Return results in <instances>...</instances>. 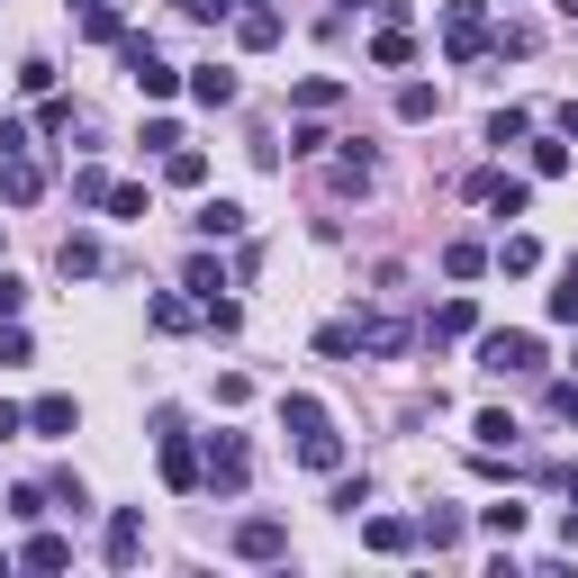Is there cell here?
I'll use <instances>...</instances> for the list:
<instances>
[{"instance_id": "obj_19", "label": "cell", "mask_w": 578, "mask_h": 578, "mask_svg": "<svg viewBox=\"0 0 578 578\" xmlns=\"http://www.w3.org/2000/svg\"><path fill=\"white\" fill-rule=\"evenodd\" d=\"M335 100H343V82H335V72H308V82L289 91V109H308V118H326Z\"/></svg>"}, {"instance_id": "obj_15", "label": "cell", "mask_w": 578, "mask_h": 578, "mask_svg": "<svg viewBox=\"0 0 578 578\" xmlns=\"http://www.w3.org/2000/svg\"><path fill=\"white\" fill-rule=\"evenodd\" d=\"M72 425H82V407H72V398H37V407H28V434H46V444H63Z\"/></svg>"}, {"instance_id": "obj_10", "label": "cell", "mask_w": 578, "mask_h": 578, "mask_svg": "<svg viewBox=\"0 0 578 578\" xmlns=\"http://www.w3.org/2000/svg\"><path fill=\"white\" fill-rule=\"evenodd\" d=\"M155 444H163V488H199V444L190 434L172 425V434H155Z\"/></svg>"}, {"instance_id": "obj_2", "label": "cell", "mask_w": 578, "mask_h": 578, "mask_svg": "<svg viewBox=\"0 0 578 578\" xmlns=\"http://www.w3.org/2000/svg\"><path fill=\"white\" fill-rule=\"evenodd\" d=\"M488 46H497L488 0H444V54H452V63H479Z\"/></svg>"}, {"instance_id": "obj_48", "label": "cell", "mask_w": 578, "mask_h": 578, "mask_svg": "<svg viewBox=\"0 0 578 578\" xmlns=\"http://www.w3.org/2000/svg\"><path fill=\"white\" fill-rule=\"evenodd\" d=\"M10 569H19V560H10V551H0V578H10Z\"/></svg>"}, {"instance_id": "obj_23", "label": "cell", "mask_w": 578, "mask_h": 578, "mask_svg": "<svg viewBox=\"0 0 578 578\" xmlns=\"http://www.w3.org/2000/svg\"><path fill=\"white\" fill-rule=\"evenodd\" d=\"M236 37L262 54V46H280V10H253V0H245V19H236Z\"/></svg>"}, {"instance_id": "obj_45", "label": "cell", "mask_w": 578, "mask_h": 578, "mask_svg": "<svg viewBox=\"0 0 578 578\" xmlns=\"http://www.w3.org/2000/svg\"><path fill=\"white\" fill-rule=\"evenodd\" d=\"M19 434H28V407H10V398H0V444H19Z\"/></svg>"}, {"instance_id": "obj_1", "label": "cell", "mask_w": 578, "mask_h": 578, "mask_svg": "<svg viewBox=\"0 0 578 578\" xmlns=\"http://www.w3.org/2000/svg\"><path fill=\"white\" fill-rule=\"evenodd\" d=\"M245 479H253V444H245V434H208V452H199V488L245 497Z\"/></svg>"}, {"instance_id": "obj_41", "label": "cell", "mask_w": 578, "mask_h": 578, "mask_svg": "<svg viewBox=\"0 0 578 578\" xmlns=\"http://www.w3.org/2000/svg\"><path fill=\"white\" fill-rule=\"evenodd\" d=\"M46 497H54V488H10V516H19V525H37V516H46Z\"/></svg>"}, {"instance_id": "obj_21", "label": "cell", "mask_w": 578, "mask_h": 578, "mask_svg": "<svg viewBox=\"0 0 578 578\" xmlns=\"http://www.w3.org/2000/svg\"><path fill=\"white\" fill-rule=\"evenodd\" d=\"M199 236H208V245L245 236V208H236V199H208V208H199Z\"/></svg>"}, {"instance_id": "obj_47", "label": "cell", "mask_w": 578, "mask_h": 578, "mask_svg": "<svg viewBox=\"0 0 578 578\" xmlns=\"http://www.w3.org/2000/svg\"><path fill=\"white\" fill-rule=\"evenodd\" d=\"M569 542H578V470H569Z\"/></svg>"}, {"instance_id": "obj_34", "label": "cell", "mask_w": 578, "mask_h": 578, "mask_svg": "<svg viewBox=\"0 0 578 578\" xmlns=\"http://www.w3.org/2000/svg\"><path fill=\"white\" fill-rule=\"evenodd\" d=\"M72 127H82V118H72V100H54V91H46V109H37V136H72Z\"/></svg>"}, {"instance_id": "obj_39", "label": "cell", "mask_w": 578, "mask_h": 578, "mask_svg": "<svg viewBox=\"0 0 578 578\" xmlns=\"http://www.w3.org/2000/svg\"><path fill=\"white\" fill-rule=\"evenodd\" d=\"M144 208H155V199H144L136 181H118V190H109V217H127V227H136V217H144Z\"/></svg>"}, {"instance_id": "obj_28", "label": "cell", "mask_w": 578, "mask_h": 578, "mask_svg": "<svg viewBox=\"0 0 578 578\" xmlns=\"http://www.w3.org/2000/svg\"><path fill=\"white\" fill-rule=\"evenodd\" d=\"M444 271H452V280H479V271H488V245H470V236L444 245Z\"/></svg>"}, {"instance_id": "obj_16", "label": "cell", "mask_w": 578, "mask_h": 578, "mask_svg": "<svg viewBox=\"0 0 578 578\" xmlns=\"http://www.w3.org/2000/svg\"><path fill=\"white\" fill-rule=\"evenodd\" d=\"M361 542H371L380 560H398V551H416V525H407V516H371V525H361Z\"/></svg>"}, {"instance_id": "obj_13", "label": "cell", "mask_w": 578, "mask_h": 578, "mask_svg": "<svg viewBox=\"0 0 578 578\" xmlns=\"http://www.w3.org/2000/svg\"><path fill=\"white\" fill-rule=\"evenodd\" d=\"M236 91H245V82H236L227 63H199V72H190V100H199V109H236Z\"/></svg>"}, {"instance_id": "obj_12", "label": "cell", "mask_w": 578, "mask_h": 578, "mask_svg": "<svg viewBox=\"0 0 578 578\" xmlns=\"http://www.w3.org/2000/svg\"><path fill=\"white\" fill-rule=\"evenodd\" d=\"M407 343H416V326H407V317H361V352H380V361H398Z\"/></svg>"}, {"instance_id": "obj_29", "label": "cell", "mask_w": 578, "mask_h": 578, "mask_svg": "<svg viewBox=\"0 0 578 578\" xmlns=\"http://www.w3.org/2000/svg\"><path fill=\"white\" fill-rule=\"evenodd\" d=\"M416 542H434V551H452V542H461V516H452V506H434V516L416 525Z\"/></svg>"}, {"instance_id": "obj_43", "label": "cell", "mask_w": 578, "mask_h": 578, "mask_svg": "<svg viewBox=\"0 0 578 578\" xmlns=\"http://www.w3.org/2000/svg\"><path fill=\"white\" fill-rule=\"evenodd\" d=\"M245 0H181V19H236Z\"/></svg>"}, {"instance_id": "obj_42", "label": "cell", "mask_w": 578, "mask_h": 578, "mask_svg": "<svg viewBox=\"0 0 578 578\" xmlns=\"http://www.w3.org/2000/svg\"><path fill=\"white\" fill-rule=\"evenodd\" d=\"M542 407H551L560 425H578V380H551V398H542Z\"/></svg>"}, {"instance_id": "obj_32", "label": "cell", "mask_w": 578, "mask_h": 578, "mask_svg": "<svg viewBox=\"0 0 578 578\" xmlns=\"http://www.w3.org/2000/svg\"><path fill=\"white\" fill-rule=\"evenodd\" d=\"M407 54H416V46H407V28H380V37H371V63H380V72H398Z\"/></svg>"}, {"instance_id": "obj_4", "label": "cell", "mask_w": 578, "mask_h": 578, "mask_svg": "<svg viewBox=\"0 0 578 578\" xmlns=\"http://www.w3.org/2000/svg\"><path fill=\"white\" fill-rule=\"evenodd\" d=\"M118 63H127V82H136L144 100H172V91H181V72L155 54V37H118Z\"/></svg>"}, {"instance_id": "obj_3", "label": "cell", "mask_w": 578, "mask_h": 578, "mask_svg": "<svg viewBox=\"0 0 578 578\" xmlns=\"http://www.w3.org/2000/svg\"><path fill=\"white\" fill-rule=\"evenodd\" d=\"M479 371H497V380H534V371H542V343L516 335V326H497V335H479Z\"/></svg>"}, {"instance_id": "obj_8", "label": "cell", "mask_w": 578, "mask_h": 578, "mask_svg": "<svg viewBox=\"0 0 578 578\" xmlns=\"http://www.w3.org/2000/svg\"><path fill=\"white\" fill-rule=\"evenodd\" d=\"M280 551H289V525L280 516H245L236 525V560H280Z\"/></svg>"}, {"instance_id": "obj_27", "label": "cell", "mask_w": 578, "mask_h": 578, "mask_svg": "<svg viewBox=\"0 0 578 578\" xmlns=\"http://www.w3.org/2000/svg\"><path fill=\"white\" fill-rule=\"evenodd\" d=\"M434 109H444V91H434V82H398V118H416V127H425Z\"/></svg>"}, {"instance_id": "obj_46", "label": "cell", "mask_w": 578, "mask_h": 578, "mask_svg": "<svg viewBox=\"0 0 578 578\" xmlns=\"http://www.w3.org/2000/svg\"><path fill=\"white\" fill-rule=\"evenodd\" d=\"M560 136H569V144H578V100H560Z\"/></svg>"}, {"instance_id": "obj_26", "label": "cell", "mask_w": 578, "mask_h": 578, "mask_svg": "<svg viewBox=\"0 0 578 578\" xmlns=\"http://www.w3.org/2000/svg\"><path fill=\"white\" fill-rule=\"evenodd\" d=\"M479 534H497V542H516V534H525V506H516V497H506V506H479Z\"/></svg>"}, {"instance_id": "obj_30", "label": "cell", "mask_w": 578, "mask_h": 578, "mask_svg": "<svg viewBox=\"0 0 578 578\" xmlns=\"http://www.w3.org/2000/svg\"><path fill=\"white\" fill-rule=\"evenodd\" d=\"M488 262H497V271H534V262H542V245H534V236H506Z\"/></svg>"}, {"instance_id": "obj_38", "label": "cell", "mask_w": 578, "mask_h": 578, "mask_svg": "<svg viewBox=\"0 0 578 578\" xmlns=\"http://www.w3.org/2000/svg\"><path fill=\"white\" fill-rule=\"evenodd\" d=\"M534 172H542V181H560V172H569V136H551V144H534Z\"/></svg>"}, {"instance_id": "obj_11", "label": "cell", "mask_w": 578, "mask_h": 578, "mask_svg": "<svg viewBox=\"0 0 578 578\" xmlns=\"http://www.w3.org/2000/svg\"><path fill=\"white\" fill-rule=\"evenodd\" d=\"M100 262H109L100 236H63V245H54V271H63V280H100Z\"/></svg>"}, {"instance_id": "obj_50", "label": "cell", "mask_w": 578, "mask_h": 578, "mask_svg": "<svg viewBox=\"0 0 578 578\" xmlns=\"http://www.w3.org/2000/svg\"><path fill=\"white\" fill-rule=\"evenodd\" d=\"M253 10H271V0H253Z\"/></svg>"}, {"instance_id": "obj_7", "label": "cell", "mask_w": 578, "mask_h": 578, "mask_svg": "<svg viewBox=\"0 0 578 578\" xmlns=\"http://www.w3.org/2000/svg\"><path fill=\"white\" fill-rule=\"evenodd\" d=\"M100 551H109V569H136V560H144V516H136V506H118V516H109Z\"/></svg>"}, {"instance_id": "obj_36", "label": "cell", "mask_w": 578, "mask_h": 578, "mask_svg": "<svg viewBox=\"0 0 578 578\" xmlns=\"http://www.w3.org/2000/svg\"><path fill=\"white\" fill-rule=\"evenodd\" d=\"M371 172H380V163H371V155H361V144H352V155L335 163V181H343V190H371Z\"/></svg>"}, {"instance_id": "obj_35", "label": "cell", "mask_w": 578, "mask_h": 578, "mask_svg": "<svg viewBox=\"0 0 578 578\" xmlns=\"http://www.w3.org/2000/svg\"><path fill=\"white\" fill-rule=\"evenodd\" d=\"M317 352H326V361H343V352H361V326H317Z\"/></svg>"}, {"instance_id": "obj_37", "label": "cell", "mask_w": 578, "mask_h": 578, "mask_svg": "<svg viewBox=\"0 0 578 578\" xmlns=\"http://www.w3.org/2000/svg\"><path fill=\"white\" fill-rule=\"evenodd\" d=\"M525 127H534V109H497V118H488V144H516Z\"/></svg>"}, {"instance_id": "obj_49", "label": "cell", "mask_w": 578, "mask_h": 578, "mask_svg": "<svg viewBox=\"0 0 578 578\" xmlns=\"http://www.w3.org/2000/svg\"><path fill=\"white\" fill-rule=\"evenodd\" d=\"M560 10H569V19H578V0H560Z\"/></svg>"}, {"instance_id": "obj_31", "label": "cell", "mask_w": 578, "mask_h": 578, "mask_svg": "<svg viewBox=\"0 0 578 578\" xmlns=\"http://www.w3.org/2000/svg\"><path fill=\"white\" fill-rule=\"evenodd\" d=\"M109 190H118V181H109L100 163H82V172H72V199H82V208H109Z\"/></svg>"}, {"instance_id": "obj_22", "label": "cell", "mask_w": 578, "mask_h": 578, "mask_svg": "<svg viewBox=\"0 0 578 578\" xmlns=\"http://www.w3.org/2000/svg\"><path fill=\"white\" fill-rule=\"evenodd\" d=\"M470 434H479V452H516V434H525V425L506 416V407H488V416H479Z\"/></svg>"}, {"instance_id": "obj_18", "label": "cell", "mask_w": 578, "mask_h": 578, "mask_svg": "<svg viewBox=\"0 0 578 578\" xmlns=\"http://www.w3.org/2000/svg\"><path fill=\"white\" fill-rule=\"evenodd\" d=\"M72 19H82V37H100V46L127 37V28H118V0H72Z\"/></svg>"}, {"instance_id": "obj_17", "label": "cell", "mask_w": 578, "mask_h": 578, "mask_svg": "<svg viewBox=\"0 0 578 578\" xmlns=\"http://www.w3.org/2000/svg\"><path fill=\"white\" fill-rule=\"evenodd\" d=\"M299 461H308L317 479H335V470H343V434H335V425H326V434H299Z\"/></svg>"}, {"instance_id": "obj_6", "label": "cell", "mask_w": 578, "mask_h": 578, "mask_svg": "<svg viewBox=\"0 0 578 578\" xmlns=\"http://www.w3.org/2000/svg\"><path fill=\"white\" fill-rule=\"evenodd\" d=\"M470 199L497 208V217H525V208H534V190H525L516 172H470Z\"/></svg>"}, {"instance_id": "obj_9", "label": "cell", "mask_w": 578, "mask_h": 578, "mask_svg": "<svg viewBox=\"0 0 578 578\" xmlns=\"http://www.w3.org/2000/svg\"><path fill=\"white\" fill-rule=\"evenodd\" d=\"M461 335H479V299H444L425 317V343H461Z\"/></svg>"}, {"instance_id": "obj_44", "label": "cell", "mask_w": 578, "mask_h": 578, "mask_svg": "<svg viewBox=\"0 0 578 578\" xmlns=\"http://www.w3.org/2000/svg\"><path fill=\"white\" fill-rule=\"evenodd\" d=\"M19 308H28V280H19V271H0V317H19Z\"/></svg>"}, {"instance_id": "obj_14", "label": "cell", "mask_w": 578, "mask_h": 578, "mask_svg": "<svg viewBox=\"0 0 578 578\" xmlns=\"http://www.w3.org/2000/svg\"><path fill=\"white\" fill-rule=\"evenodd\" d=\"M19 569H72V534H46V525H37V534L19 542Z\"/></svg>"}, {"instance_id": "obj_5", "label": "cell", "mask_w": 578, "mask_h": 578, "mask_svg": "<svg viewBox=\"0 0 578 578\" xmlns=\"http://www.w3.org/2000/svg\"><path fill=\"white\" fill-rule=\"evenodd\" d=\"M0 199H10V208H37V199H46V163H37V155H0Z\"/></svg>"}, {"instance_id": "obj_20", "label": "cell", "mask_w": 578, "mask_h": 578, "mask_svg": "<svg viewBox=\"0 0 578 578\" xmlns=\"http://www.w3.org/2000/svg\"><path fill=\"white\" fill-rule=\"evenodd\" d=\"M163 181H172V190H199V181H208V155H199V144H172V155H163Z\"/></svg>"}, {"instance_id": "obj_40", "label": "cell", "mask_w": 578, "mask_h": 578, "mask_svg": "<svg viewBox=\"0 0 578 578\" xmlns=\"http://www.w3.org/2000/svg\"><path fill=\"white\" fill-rule=\"evenodd\" d=\"M190 289H199V308H208V299H217V289H227V271H217V262L199 253V262H190Z\"/></svg>"}, {"instance_id": "obj_33", "label": "cell", "mask_w": 578, "mask_h": 578, "mask_svg": "<svg viewBox=\"0 0 578 578\" xmlns=\"http://www.w3.org/2000/svg\"><path fill=\"white\" fill-rule=\"evenodd\" d=\"M144 317H155V326H163V335H181V326H190V317H199V308H190V299H172V289H163V299H155V308H144Z\"/></svg>"}, {"instance_id": "obj_25", "label": "cell", "mask_w": 578, "mask_h": 578, "mask_svg": "<svg viewBox=\"0 0 578 578\" xmlns=\"http://www.w3.org/2000/svg\"><path fill=\"white\" fill-rule=\"evenodd\" d=\"M551 326H578V253L560 262V289H551Z\"/></svg>"}, {"instance_id": "obj_24", "label": "cell", "mask_w": 578, "mask_h": 578, "mask_svg": "<svg viewBox=\"0 0 578 578\" xmlns=\"http://www.w3.org/2000/svg\"><path fill=\"white\" fill-rule=\"evenodd\" d=\"M280 425H289V434H326L335 416H326L317 398H280Z\"/></svg>"}]
</instances>
